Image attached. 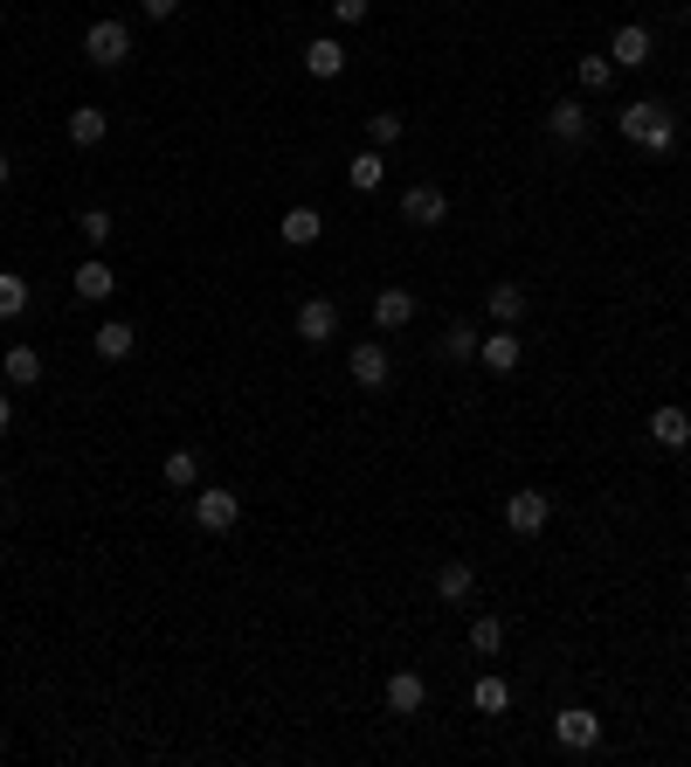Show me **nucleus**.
<instances>
[{
    "label": "nucleus",
    "mask_w": 691,
    "mask_h": 767,
    "mask_svg": "<svg viewBox=\"0 0 691 767\" xmlns=\"http://www.w3.org/2000/svg\"><path fill=\"white\" fill-rule=\"evenodd\" d=\"M623 139L643 145V153H670L678 145V111H670L664 98H637L623 104Z\"/></svg>",
    "instance_id": "nucleus-1"
},
{
    "label": "nucleus",
    "mask_w": 691,
    "mask_h": 767,
    "mask_svg": "<svg viewBox=\"0 0 691 767\" xmlns=\"http://www.w3.org/2000/svg\"><path fill=\"white\" fill-rule=\"evenodd\" d=\"M235 519H242V498L229 484H194V526L201 533H235Z\"/></svg>",
    "instance_id": "nucleus-2"
},
{
    "label": "nucleus",
    "mask_w": 691,
    "mask_h": 767,
    "mask_svg": "<svg viewBox=\"0 0 691 767\" xmlns=\"http://www.w3.org/2000/svg\"><path fill=\"white\" fill-rule=\"evenodd\" d=\"M84 55L98 69H125V63H132V28H125V22H90L84 28Z\"/></svg>",
    "instance_id": "nucleus-3"
},
{
    "label": "nucleus",
    "mask_w": 691,
    "mask_h": 767,
    "mask_svg": "<svg viewBox=\"0 0 691 767\" xmlns=\"http://www.w3.org/2000/svg\"><path fill=\"white\" fill-rule=\"evenodd\" d=\"M553 740L567 746V754H594V746H602V713H588V705L553 713Z\"/></svg>",
    "instance_id": "nucleus-4"
},
{
    "label": "nucleus",
    "mask_w": 691,
    "mask_h": 767,
    "mask_svg": "<svg viewBox=\"0 0 691 767\" xmlns=\"http://www.w3.org/2000/svg\"><path fill=\"white\" fill-rule=\"evenodd\" d=\"M547 519H553V498L547 491H512L506 498V533L539 539V533H547Z\"/></svg>",
    "instance_id": "nucleus-5"
},
{
    "label": "nucleus",
    "mask_w": 691,
    "mask_h": 767,
    "mask_svg": "<svg viewBox=\"0 0 691 767\" xmlns=\"http://www.w3.org/2000/svg\"><path fill=\"white\" fill-rule=\"evenodd\" d=\"M297 340H305V346H332V340H340V305H332V297H305V305H297Z\"/></svg>",
    "instance_id": "nucleus-6"
},
{
    "label": "nucleus",
    "mask_w": 691,
    "mask_h": 767,
    "mask_svg": "<svg viewBox=\"0 0 691 767\" xmlns=\"http://www.w3.org/2000/svg\"><path fill=\"white\" fill-rule=\"evenodd\" d=\"M401 221L408 229H436V221H450V194H443V187H408L401 194Z\"/></svg>",
    "instance_id": "nucleus-7"
},
{
    "label": "nucleus",
    "mask_w": 691,
    "mask_h": 767,
    "mask_svg": "<svg viewBox=\"0 0 691 767\" xmlns=\"http://www.w3.org/2000/svg\"><path fill=\"white\" fill-rule=\"evenodd\" d=\"M346 373H353V387H387L395 360H387V346H381V340H360V346L346 353Z\"/></svg>",
    "instance_id": "nucleus-8"
},
{
    "label": "nucleus",
    "mask_w": 691,
    "mask_h": 767,
    "mask_svg": "<svg viewBox=\"0 0 691 767\" xmlns=\"http://www.w3.org/2000/svg\"><path fill=\"white\" fill-rule=\"evenodd\" d=\"M477 360H484V373H498V381H506V373L526 360V346H519V332L506 325V332H484V340H477Z\"/></svg>",
    "instance_id": "nucleus-9"
},
{
    "label": "nucleus",
    "mask_w": 691,
    "mask_h": 767,
    "mask_svg": "<svg viewBox=\"0 0 691 767\" xmlns=\"http://www.w3.org/2000/svg\"><path fill=\"white\" fill-rule=\"evenodd\" d=\"M609 63L615 69H643L650 63V28L643 22H623V28L609 35Z\"/></svg>",
    "instance_id": "nucleus-10"
},
{
    "label": "nucleus",
    "mask_w": 691,
    "mask_h": 767,
    "mask_svg": "<svg viewBox=\"0 0 691 767\" xmlns=\"http://www.w3.org/2000/svg\"><path fill=\"white\" fill-rule=\"evenodd\" d=\"M422 705H428L422 670H395V678H387V713H395V719H415Z\"/></svg>",
    "instance_id": "nucleus-11"
},
{
    "label": "nucleus",
    "mask_w": 691,
    "mask_h": 767,
    "mask_svg": "<svg viewBox=\"0 0 691 767\" xmlns=\"http://www.w3.org/2000/svg\"><path fill=\"white\" fill-rule=\"evenodd\" d=\"M90 346H98V360H132V346H139V332L125 325V318H104L98 332H90Z\"/></svg>",
    "instance_id": "nucleus-12"
},
{
    "label": "nucleus",
    "mask_w": 691,
    "mask_h": 767,
    "mask_svg": "<svg viewBox=\"0 0 691 767\" xmlns=\"http://www.w3.org/2000/svg\"><path fill=\"white\" fill-rule=\"evenodd\" d=\"M69 284H77V297H90V305H98V297H111V291H118V270H111L104 256H90V264H77V270H69Z\"/></svg>",
    "instance_id": "nucleus-13"
},
{
    "label": "nucleus",
    "mask_w": 691,
    "mask_h": 767,
    "mask_svg": "<svg viewBox=\"0 0 691 767\" xmlns=\"http://www.w3.org/2000/svg\"><path fill=\"white\" fill-rule=\"evenodd\" d=\"M408 318H415V297H408L401 284H387L381 297H373V325H381V332H401Z\"/></svg>",
    "instance_id": "nucleus-14"
},
{
    "label": "nucleus",
    "mask_w": 691,
    "mask_h": 767,
    "mask_svg": "<svg viewBox=\"0 0 691 767\" xmlns=\"http://www.w3.org/2000/svg\"><path fill=\"white\" fill-rule=\"evenodd\" d=\"M277 235H284L291 250H311V242L325 235V215H319V208H291L284 221H277Z\"/></svg>",
    "instance_id": "nucleus-15"
},
{
    "label": "nucleus",
    "mask_w": 691,
    "mask_h": 767,
    "mask_svg": "<svg viewBox=\"0 0 691 767\" xmlns=\"http://www.w3.org/2000/svg\"><path fill=\"white\" fill-rule=\"evenodd\" d=\"M0 373H8V387H35V381H42V353H35V346H8V353H0Z\"/></svg>",
    "instance_id": "nucleus-16"
},
{
    "label": "nucleus",
    "mask_w": 691,
    "mask_h": 767,
    "mask_svg": "<svg viewBox=\"0 0 691 767\" xmlns=\"http://www.w3.org/2000/svg\"><path fill=\"white\" fill-rule=\"evenodd\" d=\"M436 595H443V602H471V595H477V567H471V560L436 567Z\"/></svg>",
    "instance_id": "nucleus-17"
},
{
    "label": "nucleus",
    "mask_w": 691,
    "mask_h": 767,
    "mask_svg": "<svg viewBox=\"0 0 691 767\" xmlns=\"http://www.w3.org/2000/svg\"><path fill=\"white\" fill-rule=\"evenodd\" d=\"M104 132H111V118H104L98 104H77V111H69V145H84V153H90V145H104Z\"/></svg>",
    "instance_id": "nucleus-18"
},
{
    "label": "nucleus",
    "mask_w": 691,
    "mask_h": 767,
    "mask_svg": "<svg viewBox=\"0 0 691 767\" xmlns=\"http://www.w3.org/2000/svg\"><path fill=\"white\" fill-rule=\"evenodd\" d=\"M650 443L684 450V443H691V416H684V408H657V416H650Z\"/></svg>",
    "instance_id": "nucleus-19"
},
{
    "label": "nucleus",
    "mask_w": 691,
    "mask_h": 767,
    "mask_svg": "<svg viewBox=\"0 0 691 767\" xmlns=\"http://www.w3.org/2000/svg\"><path fill=\"white\" fill-rule=\"evenodd\" d=\"M547 132H553L560 145H581V139H588V111H581V104H553V111H547Z\"/></svg>",
    "instance_id": "nucleus-20"
},
{
    "label": "nucleus",
    "mask_w": 691,
    "mask_h": 767,
    "mask_svg": "<svg viewBox=\"0 0 691 767\" xmlns=\"http://www.w3.org/2000/svg\"><path fill=\"white\" fill-rule=\"evenodd\" d=\"M346 180L360 187V194H373V187L387 180V159H381V145H367V153H353V159H346Z\"/></svg>",
    "instance_id": "nucleus-21"
},
{
    "label": "nucleus",
    "mask_w": 691,
    "mask_h": 767,
    "mask_svg": "<svg viewBox=\"0 0 691 767\" xmlns=\"http://www.w3.org/2000/svg\"><path fill=\"white\" fill-rule=\"evenodd\" d=\"M305 69H311V77H325V84H332V77H340V69H346V49L332 42V35H319V42L305 49Z\"/></svg>",
    "instance_id": "nucleus-22"
},
{
    "label": "nucleus",
    "mask_w": 691,
    "mask_h": 767,
    "mask_svg": "<svg viewBox=\"0 0 691 767\" xmlns=\"http://www.w3.org/2000/svg\"><path fill=\"white\" fill-rule=\"evenodd\" d=\"M484 311H491L498 325H519V318H526V291H519V284H491V297H484Z\"/></svg>",
    "instance_id": "nucleus-23"
},
{
    "label": "nucleus",
    "mask_w": 691,
    "mask_h": 767,
    "mask_svg": "<svg viewBox=\"0 0 691 767\" xmlns=\"http://www.w3.org/2000/svg\"><path fill=\"white\" fill-rule=\"evenodd\" d=\"M159 477L174 484V491H194V484H201V457L194 450H174V457L159 463Z\"/></svg>",
    "instance_id": "nucleus-24"
},
{
    "label": "nucleus",
    "mask_w": 691,
    "mask_h": 767,
    "mask_svg": "<svg viewBox=\"0 0 691 767\" xmlns=\"http://www.w3.org/2000/svg\"><path fill=\"white\" fill-rule=\"evenodd\" d=\"M477 340H484L477 325H450V332L436 340V353H443V360H477Z\"/></svg>",
    "instance_id": "nucleus-25"
},
{
    "label": "nucleus",
    "mask_w": 691,
    "mask_h": 767,
    "mask_svg": "<svg viewBox=\"0 0 691 767\" xmlns=\"http://www.w3.org/2000/svg\"><path fill=\"white\" fill-rule=\"evenodd\" d=\"M77 235L90 242V250H104V242L118 235V221H111V208H84V215H77Z\"/></svg>",
    "instance_id": "nucleus-26"
},
{
    "label": "nucleus",
    "mask_w": 691,
    "mask_h": 767,
    "mask_svg": "<svg viewBox=\"0 0 691 767\" xmlns=\"http://www.w3.org/2000/svg\"><path fill=\"white\" fill-rule=\"evenodd\" d=\"M471 650H477V657H498V650H506V623H498V615H477V623H471Z\"/></svg>",
    "instance_id": "nucleus-27"
},
{
    "label": "nucleus",
    "mask_w": 691,
    "mask_h": 767,
    "mask_svg": "<svg viewBox=\"0 0 691 767\" xmlns=\"http://www.w3.org/2000/svg\"><path fill=\"white\" fill-rule=\"evenodd\" d=\"M471 705H477V713H506V705H512V685H506V678H498V670H491V678H477Z\"/></svg>",
    "instance_id": "nucleus-28"
},
{
    "label": "nucleus",
    "mask_w": 691,
    "mask_h": 767,
    "mask_svg": "<svg viewBox=\"0 0 691 767\" xmlns=\"http://www.w3.org/2000/svg\"><path fill=\"white\" fill-rule=\"evenodd\" d=\"M22 311H28V277L0 270V318H22Z\"/></svg>",
    "instance_id": "nucleus-29"
},
{
    "label": "nucleus",
    "mask_w": 691,
    "mask_h": 767,
    "mask_svg": "<svg viewBox=\"0 0 691 767\" xmlns=\"http://www.w3.org/2000/svg\"><path fill=\"white\" fill-rule=\"evenodd\" d=\"M367 139H373V145H401V111H373V118H367Z\"/></svg>",
    "instance_id": "nucleus-30"
},
{
    "label": "nucleus",
    "mask_w": 691,
    "mask_h": 767,
    "mask_svg": "<svg viewBox=\"0 0 691 767\" xmlns=\"http://www.w3.org/2000/svg\"><path fill=\"white\" fill-rule=\"evenodd\" d=\"M574 77H581V90H609L615 63H609V55H581V69H574Z\"/></svg>",
    "instance_id": "nucleus-31"
},
{
    "label": "nucleus",
    "mask_w": 691,
    "mask_h": 767,
    "mask_svg": "<svg viewBox=\"0 0 691 767\" xmlns=\"http://www.w3.org/2000/svg\"><path fill=\"white\" fill-rule=\"evenodd\" d=\"M332 22L353 28V22H367V0H332Z\"/></svg>",
    "instance_id": "nucleus-32"
},
{
    "label": "nucleus",
    "mask_w": 691,
    "mask_h": 767,
    "mask_svg": "<svg viewBox=\"0 0 691 767\" xmlns=\"http://www.w3.org/2000/svg\"><path fill=\"white\" fill-rule=\"evenodd\" d=\"M139 8L153 14V22H174V14H180V0H139Z\"/></svg>",
    "instance_id": "nucleus-33"
},
{
    "label": "nucleus",
    "mask_w": 691,
    "mask_h": 767,
    "mask_svg": "<svg viewBox=\"0 0 691 767\" xmlns=\"http://www.w3.org/2000/svg\"><path fill=\"white\" fill-rule=\"evenodd\" d=\"M8 429H14V395L0 387V436H8Z\"/></svg>",
    "instance_id": "nucleus-34"
},
{
    "label": "nucleus",
    "mask_w": 691,
    "mask_h": 767,
    "mask_svg": "<svg viewBox=\"0 0 691 767\" xmlns=\"http://www.w3.org/2000/svg\"><path fill=\"white\" fill-rule=\"evenodd\" d=\"M8 180H14V159H8V153H0V187H8Z\"/></svg>",
    "instance_id": "nucleus-35"
}]
</instances>
